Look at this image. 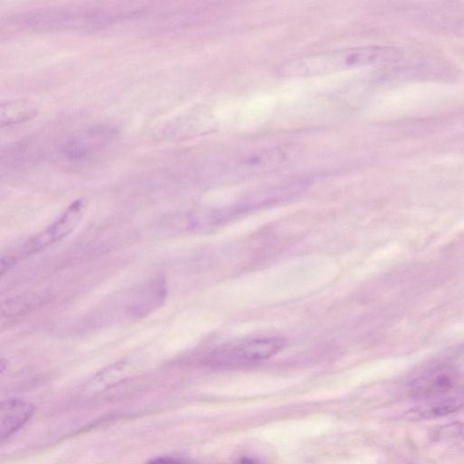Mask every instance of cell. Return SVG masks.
<instances>
[{
    "label": "cell",
    "instance_id": "obj_1",
    "mask_svg": "<svg viewBox=\"0 0 464 464\" xmlns=\"http://www.w3.org/2000/svg\"><path fill=\"white\" fill-rule=\"evenodd\" d=\"M399 58V51L388 46L353 47L296 58L282 64L278 72L287 77H311L392 62Z\"/></svg>",
    "mask_w": 464,
    "mask_h": 464
},
{
    "label": "cell",
    "instance_id": "obj_2",
    "mask_svg": "<svg viewBox=\"0 0 464 464\" xmlns=\"http://www.w3.org/2000/svg\"><path fill=\"white\" fill-rule=\"evenodd\" d=\"M285 341L280 338H262L231 345L215 352L212 362L218 365L256 363L280 353Z\"/></svg>",
    "mask_w": 464,
    "mask_h": 464
},
{
    "label": "cell",
    "instance_id": "obj_3",
    "mask_svg": "<svg viewBox=\"0 0 464 464\" xmlns=\"http://www.w3.org/2000/svg\"><path fill=\"white\" fill-rule=\"evenodd\" d=\"M84 210L85 205L82 200L72 203L55 224L26 244L23 254L32 255L70 234L79 224Z\"/></svg>",
    "mask_w": 464,
    "mask_h": 464
},
{
    "label": "cell",
    "instance_id": "obj_4",
    "mask_svg": "<svg viewBox=\"0 0 464 464\" xmlns=\"http://www.w3.org/2000/svg\"><path fill=\"white\" fill-rule=\"evenodd\" d=\"M97 13H83L70 11H43L26 15L25 23L37 29H62L77 24L98 21Z\"/></svg>",
    "mask_w": 464,
    "mask_h": 464
},
{
    "label": "cell",
    "instance_id": "obj_5",
    "mask_svg": "<svg viewBox=\"0 0 464 464\" xmlns=\"http://www.w3.org/2000/svg\"><path fill=\"white\" fill-rule=\"evenodd\" d=\"M34 405L26 400L12 398L0 405V438L2 441L18 433L32 419Z\"/></svg>",
    "mask_w": 464,
    "mask_h": 464
},
{
    "label": "cell",
    "instance_id": "obj_6",
    "mask_svg": "<svg viewBox=\"0 0 464 464\" xmlns=\"http://www.w3.org/2000/svg\"><path fill=\"white\" fill-rule=\"evenodd\" d=\"M464 405V395H447L427 400L420 405L408 411L404 416L409 421L430 420L452 414Z\"/></svg>",
    "mask_w": 464,
    "mask_h": 464
},
{
    "label": "cell",
    "instance_id": "obj_7",
    "mask_svg": "<svg viewBox=\"0 0 464 464\" xmlns=\"http://www.w3.org/2000/svg\"><path fill=\"white\" fill-rule=\"evenodd\" d=\"M0 111L3 127L25 123L37 115V108L33 102L25 100L4 102Z\"/></svg>",
    "mask_w": 464,
    "mask_h": 464
},
{
    "label": "cell",
    "instance_id": "obj_8",
    "mask_svg": "<svg viewBox=\"0 0 464 464\" xmlns=\"http://www.w3.org/2000/svg\"><path fill=\"white\" fill-rule=\"evenodd\" d=\"M452 385V378L450 375L439 373L419 381L414 393L420 398L430 400L447 395Z\"/></svg>",
    "mask_w": 464,
    "mask_h": 464
},
{
    "label": "cell",
    "instance_id": "obj_9",
    "mask_svg": "<svg viewBox=\"0 0 464 464\" xmlns=\"http://www.w3.org/2000/svg\"><path fill=\"white\" fill-rule=\"evenodd\" d=\"M126 373L124 363H118L99 374L93 381L97 388L109 387L118 382Z\"/></svg>",
    "mask_w": 464,
    "mask_h": 464
},
{
    "label": "cell",
    "instance_id": "obj_10",
    "mask_svg": "<svg viewBox=\"0 0 464 464\" xmlns=\"http://www.w3.org/2000/svg\"><path fill=\"white\" fill-rule=\"evenodd\" d=\"M146 464H191L187 459L177 456H159L150 460Z\"/></svg>",
    "mask_w": 464,
    "mask_h": 464
},
{
    "label": "cell",
    "instance_id": "obj_11",
    "mask_svg": "<svg viewBox=\"0 0 464 464\" xmlns=\"http://www.w3.org/2000/svg\"><path fill=\"white\" fill-rule=\"evenodd\" d=\"M239 464H261L260 462H257L256 460H252V459H248V458H245V459H242Z\"/></svg>",
    "mask_w": 464,
    "mask_h": 464
}]
</instances>
